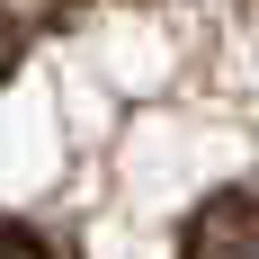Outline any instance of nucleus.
<instances>
[{
  "label": "nucleus",
  "mask_w": 259,
  "mask_h": 259,
  "mask_svg": "<svg viewBox=\"0 0 259 259\" xmlns=\"http://www.w3.org/2000/svg\"><path fill=\"white\" fill-rule=\"evenodd\" d=\"M179 259H259V179L224 188V197H206V206L188 214Z\"/></svg>",
  "instance_id": "obj_1"
},
{
  "label": "nucleus",
  "mask_w": 259,
  "mask_h": 259,
  "mask_svg": "<svg viewBox=\"0 0 259 259\" xmlns=\"http://www.w3.org/2000/svg\"><path fill=\"white\" fill-rule=\"evenodd\" d=\"M0 259H54V241H36L27 224H9V214H0Z\"/></svg>",
  "instance_id": "obj_2"
},
{
  "label": "nucleus",
  "mask_w": 259,
  "mask_h": 259,
  "mask_svg": "<svg viewBox=\"0 0 259 259\" xmlns=\"http://www.w3.org/2000/svg\"><path fill=\"white\" fill-rule=\"evenodd\" d=\"M18 45H27V36H18V18L0 9V80H9V63H18Z\"/></svg>",
  "instance_id": "obj_3"
}]
</instances>
